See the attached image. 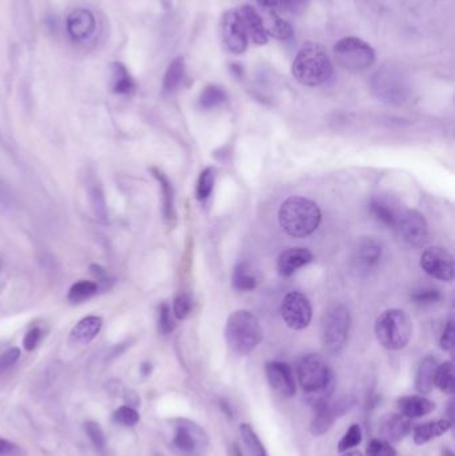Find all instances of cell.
<instances>
[{
  "label": "cell",
  "mask_w": 455,
  "mask_h": 456,
  "mask_svg": "<svg viewBox=\"0 0 455 456\" xmlns=\"http://www.w3.org/2000/svg\"><path fill=\"white\" fill-rule=\"evenodd\" d=\"M18 451V445H13L10 440L0 438V456H11Z\"/></svg>",
  "instance_id": "obj_48"
},
{
  "label": "cell",
  "mask_w": 455,
  "mask_h": 456,
  "mask_svg": "<svg viewBox=\"0 0 455 456\" xmlns=\"http://www.w3.org/2000/svg\"><path fill=\"white\" fill-rule=\"evenodd\" d=\"M84 431L87 433L88 439L91 440L93 447L98 451H105V436L102 427L95 423V421H87L84 424Z\"/></svg>",
  "instance_id": "obj_39"
},
{
  "label": "cell",
  "mask_w": 455,
  "mask_h": 456,
  "mask_svg": "<svg viewBox=\"0 0 455 456\" xmlns=\"http://www.w3.org/2000/svg\"><path fill=\"white\" fill-rule=\"evenodd\" d=\"M376 339L387 350L398 351L409 344L413 323L409 315L398 308L387 310L375 322Z\"/></svg>",
  "instance_id": "obj_5"
},
{
  "label": "cell",
  "mask_w": 455,
  "mask_h": 456,
  "mask_svg": "<svg viewBox=\"0 0 455 456\" xmlns=\"http://www.w3.org/2000/svg\"><path fill=\"white\" fill-rule=\"evenodd\" d=\"M221 35L223 46L229 52L239 55L247 49L248 36L239 12L235 10L224 12L221 22Z\"/></svg>",
  "instance_id": "obj_13"
},
{
  "label": "cell",
  "mask_w": 455,
  "mask_h": 456,
  "mask_svg": "<svg viewBox=\"0 0 455 456\" xmlns=\"http://www.w3.org/2000/svg\"><path fill=\"white\" fill-rule=\"evenodd\" d=\"M278 219L286 234L292 238H306L319 227L322 214L313 200L292 197L280 206Z\"/></svg>",
  "instance_id": "obj_1"
},
{
  "label": "cell",
  "mask_w": 455,
  "mask_h": 456,
  "mask_svg": "<svg viewBox=\"0 0 455 456\" xmlns=\"http://www.w3.org/2000/svg\"><path fill=\"white\" fill-rule=\"evenodd\" d=\"M229 456H243V454H242V451H241L239 445H236V443H234V445L230 447Z\"/></svg>",
  "instance_id": "obj_50"
},
{
  "label": "cell",
  "mask_w": 455,
  "mask_h": 456,
  "mask_svg": "<svg viewBox=\"0 0 455 456\" xmlns=\"http://www.w3.org/2000/svg\"><path fill=\"white\" fill-rule=\"evenodd\" d=\"M266 376L269 385L282 398H292L296 392L295 378L292 367L283 362H269L266 364Z\"/></svg>",
  "instance_id": "obj_16"
},
{
  "label": "cell",
  "mask_w": 455,
  "mask_h": 456,
  "mask_svg": "<svg viewBox=\"0 0 455 456\" xmlns=\"http://www.w3.org/2000/svg\"><path fill=\"white\" fill-rule=\"evenodd\" d=\"M233 284L238 291H253L257 287V278L246 263H239L234 269Z\"/></svg>",
  "instance_id": "obj_34"
},
{
  "label": "cell",
  "mask_w": 455,
  "mask_h": 456,
  "mask_svg": "<svg viewBox=\"0 0 455 456\" xmlns=\"http://www.w3.org/2000/svg\"><path fill=\"white\" fill-rule=\"evenodd\" d=\"M42 329L40 328H31L25 335L23 339V349L25 351L31 352L35 350L38 344L40 343L42 339Z\"/></svg>",
  "instance_id": "obj_45"
},
{
  "label": "cell",
  "mask_w": 455,
  "mask_h": 456,
  "mask_svg": "<svg viewBox=\"0 0 455 456\" xmlns=\"http://www.w3.org/2000/svg\"><path fill=\"white\" fill-rule=\"evenodd\" d=\"M158 329L162 335H168L175 329V320L173 317V312H171V308L168 307V304L163 303L159 308Z\"/></svg>",
  "instance_id": "obj_40"
},
{
  "label": "cell",
  "mask_w": 455,
  "mask_h": 456,
  "mask_svg": "<svg viewBox=\"0 0 455 456\" xmlns=\"http://www.w3.org/2000/svg\"><path fill=\"white\" fill-rule=\"evenodd\" d=\"M334 58L339 66L351 72L367 70L375 62L374 48L358 37L340 39L334 47Z\"/></svg>",
  "instance_id": "obj_7"
},
{
  "label": "cell",
  "mask_w": 455,
  "mask_h": 456,
  "mask_svg": "<svg viewBox=\"0 0 455 456\" xmlns=\"http://www.w3.org/2000/svg\"><path fill=\"white\" fill-rule=\"evenodd\" d=\"M226 93L223 91V88L215 86V84H210L207 86L203 93L200 94L199 98V105L205 110H211L214 107L222 105L226 100Z\"/></svg>",
  "instance_id": "obj_35"
},
{
  "label": "cell",
  "mask_w": 455,
  "mask_h": 456,
  "mask_svg": "<svg viewBox=\"0 0 455 456\" xmlns=\"http://www.w3.org/2000/svg\"><path fill=\"white\" fill-rule=\"evenodd\" d=\"M103 326V320L99 316H86L71 331V340L76 344H88L93 341Z\"/></svg>",
  "instance_id": "obj_23"
},
{
  "label": "cell",
  "mask_w": 455,
  "mask_h": 456,
  "mask_svg": "<svg viewBox=\"0 0 455 456\" xmlns=\"http://www.w3.org/2000/svg\"><path fill=\"white\" fill-rule=\"evenodd\" d=\"M185 72H186V63L182 57L174 59L170 63L163 78V91L166 94L175 93L185 78Z\"/></svg>",
  "instance_id": "obj_29"
},
{
  "label": "cell",
  "mask_w": 455,
  "mask_h": 456,
  "mask_svg": "<svg viewBox=\"0 0 455 456\" xmlns=\"http://www.w3.org/2000/svg\"><path fill=\"white\" fill-rule=\"evenodd\" d=\"M403 210L402 204L390 195H378L370 201V211L374 218L388 227H396Z\"/></svg>",
  "instance_id": "obj_17"
},
{
  "label": "cell",
  "mask_w": 455,
  "mask_h": 456,
  "mask_svg": "<svg viewBox=\"0 0 455 456\" xmlns=\"http://www.w3.org/2000/svg\"><path fill=\"white\" fill-rule=\"evenodd\" d=\"M442 456H454V452L450 448H444L442 450Z\"/></svg>",
  "instance_id": "obj_53"
},
{
  "label": "cell",
  "mask_w": 455,
  "mask_h": 456,
  "mask_svg": "<svg viewBox=\"0 0 455 456\" xmlns=\"http://www.w3.org/2000/svg\"><path fill=\"white\" fill-rule=\"evenodd\" d=\"M381 257H382V245L374 238L362 239L358 243L354 254L355 269L361 272H369L379 263Z\"/></svg>",
  "instance_id": "obj_18"
},
{
  "label": "cell",
  "mask_w": 455,
  "mask_h": 456,
  "mask_svg": "<svg viewBox=\"0 0 455 456\" xmlns=\"http://www.w3.org/2000/svg\"><path fill=\"white\" fill-rule=\"evenodd\" d=\"M21 358V350L13 347L0 355V375L7 373Z\"/></svg>",
  "instance_id": "obj_43"
},
{
  "label": "cell",
  "mask_w": 455,
  "mask_h": 456,
  "mask_svg": "<svg viewBox=\"0 0 455 456\" xmlns=\"http://www.w3.org/2000/svg\"><path fill=\"white\" fill-rule=\"evenodd\" d=\"M342 456H363L362 452L361 451H357V450H354V451H346V454L345 455Z\"/></svg>",
  "instance_id": "obj_52"
},
{
  "label": "cell",
  "mask_w": 455,
  "mask_h": 456,
  "mask_svg": "<svg viewBox=\"0 0 455 456\" xmlns=\"http://www.w3.org/2000/svg\"><path fill=\"white\" fill-rule=\"evenodd\" d=\"M191 305H192L191 299L187 296L186 293L176 295L175 299H174V305H173L175 317L180 319V320L186 319L188 314L191 312Z\"/></svg>",
  "instance_id": "obj_42"
},
{
  "label": "cell",
  "mask_w": 455,
  "mask_h": 456,
  "mask_svg": "<svg viewBox=\"0 0 455 456\" xmlns=\"http://www.w3.org/2000/svg\"><path fill=\"white\" fill-rule=\"evenodd\" d=\"M152 175L158 180L162 189V198H163V214L167 222L175 221V207H174V187L168 177L164 175L163 173L158 168H151Z\"/></svg>",
  "instance_id": "obj_28"
},
{
  "label": "cell",
  "mask_w": 455,
  "mask_h": 456,
  "mask_svg": "<svg viewBox=\"0 0 455 456\" xmlns=\"http://www.w3.org/2000/svg\"><path fill=\"white\" fill-rule=\"evenodd\" d=\"M398 409L401 414L409 419H418L432 414L437 409L435 402L430 399L425 398L423 395H411L403 397L398 400Z\"/></svg>",
  "instance_id": "obj_22"
},
{
  "label": "cell",
  "mask_w": 455,
  "mask_h": 456,
  "mask_svg": "<svg viewBox=\"0 0 455 456\" xmlns=\"http://www.w3.org/2000/svg\"><path fill=\"white\" fill-rule=\"evenodd\" d=\"M282 317L284 323L292 329H304L307 327L313 317V310L309 299L304 293L292 291L283 298Z\"/></svg>",
  "instance_id": "obj_12"
},
{
  "label": "cell",
  "mask_w": 455,
  "mask_h": 456,
  "mask_svg": "<svg viewBox=\"0 0 455 456\" xmlns=\"http://www.w3.org/2000/svg\"><path fill=\"white\" fill-rule=\"evenodd\" d=\"M224 337L230 350L243 356L257 349L263 339V331L255 315L247 310H238L229 316Z\"/></svg>",
  "instance_id": "obj_4"
},
{
  "label": "cell",
  "mask_w": 455,
  "mask_h": 456,
  "mask_svg": "<svg viewBox=\"0 0 455 456\" xmlns=\"http://www.w3.org/2000/svg\"><path fill=\"white\" fill-rule=\"evenodd\" d=\"M66 30L71 40L84 43L93 37L96 31L95 15L87 8H75L67 15Z\"/></svg>",
  "instance_id": "obj_15"
},
{
  "label": "cell",
  "mask_w": 455,
  "mask_h": 456,
  "mask_svg": "<svg viewBox=\"0 0 455 456\" xmlns=\"http://www.w3.org/2000/svg\"><path fill=\"white\" fill-rule=\"evenodd\" d=\"M262 10L277 11L280 8H294L292 0H258Z\"/></svg>",
  "instance_id": "obj_47"
},
{
  "label": "cell",
  "mask_w": 455,
  "mask_h": 456,
  "mask_svg": "<svg viewBox=\"0 0 455 456\" xmlns=\"http://www.w3.org/2000/svg\"><path fill=\"white\" fill-rule=\"evenodd\" d=\"M99 291V286L95 281H79L69 291V302L74 304L83 303L90 300Z\"/></svg>",
  "instance_id": "obj_33"
},
{
  "label": "cell",
  "mask_w": 455,
  "mask_h": 456,
  "mask_svg": "<svg viewBox=\"0 0 455 456\" xmlns=\"http://www.w3.org/2000/svg\"><path fill=\"white\" fill-rule=\"evenodd\" d=\"M210 438L207 433L194 421L178 419L173 445L178 451L186 455H200L209 447Z\"/></svg>",
  "instance_id": "obj_8"
},
{
  "label": "cell",
  "mask_w": 455,
  "mask_h": 456,
  "mask_svg": "<svg viewBox=\"0 0 455 456\" xmlns=\"http://www.w3.org/2000/svg\"><path fill=\"white\" fill-rule=\"evenodd\" d=\"M313 260V254L307 248H289L278 257L277 269L282 276H292L299 269L307 266Z\"/></svg>",
  "instance_id": "obj_20"
},
{
  "label": "cell",
  "mask_w": 455,
  "mask_h": 456,
  "mask_svg": "<svg viewBox=\"0 0 455 456\" xmlns=\"http://www.w3.org/2000/svg\"><path fill=\"white\" fill-rule=\"evenodd\" d=\"M420 267L438 281H451L454 279V259L442 247H429L420 257Z\"/></svg>",
  "instance_id": "obj_10"
},
{
  "label": "cell",
  "mask_w": 455,
  "mask_h": 456,
  "mask_svg": "<svg viewBox=\"0 0 455 456\" xmlns=\"http://www.w3.org/2000/svg\"><path fill=\"white\" fill-rule=\"evenodd\" d=\"M453 423L447 419H441V421H427L420 424L414 428V442L415 445H423L429 443L432 439L442 436L444 433H447L451 428Z\"/></svg>",
  "instance_id": "obj_25"
},
{
  "label": "cell",
  "mask_w": 455,
  "mask_h": 456,
  "mask_svg": "<svg viewBox=\"0 0 455 456\" xmlns=\"http://www.w3.org/2000/svg\"><path fill=\"white\" fill-rule=\"evenodd\" d=\"M292 1H294V8H295V7L301 6V4L304 3V0H292Z\"/></svg>",
  "instance_id": "obj_54"
},
{
  "label": "cell",
  "mask_w": 455,
  "mask_h": 456,
  "mask_svg": "<svg viewBox=\"0 0 455 456\" xmlns=\"http://www.w3.org/2000/svg\"><path fill=\"white\" fill-rule=\"evenodd\" d=\"M413 430L411 421L402 414H387L381 421L379 433L388 443H397L405 439Z\"/></svg>",
  "instance_id": "obj_19"
},
{
  "label": "cell",
  "mask_w": 455,
  "mask_h": 456,
  "mask_svg": "<svg viewBox=\"0 0 455 456\" xmlns=\"http://www.w3.org/2000/svg\"><path fill=\"white\" fill-rule=\"evenodd\" d=\"M366 456H397V451L384 439H374L366 450Z\"/></svg>",
  "instance_id": "obj_41"
},
{
  "label": "cell",
  "mask_w": 455,
  "mask_h": 456,
  "mask_svg": "<svg viewBox=\"0 0 455 456\" xmlns=\"http://www.w3.org/2000/svg\"><path fill=\"white\" fill-rule=\"evenodd\" d=\"M413 300L415 303L418 304H432L439 302L442 299L441 296V293L435 288H425V290H420L418 293H414L413 296Z\"/></svg>",
  "instance_id": "obj_44"
},
{
  "label": "cell",
  "mask_w": 455,
  "mask_h": 456,
  "mask_svg": "<svg viewBox=\"0 0 455 456\" xmlns=\"http://www.w3.org/2000/svg\"><path fill=\"white\" fill-rule=\"evenodd\" d=\"M239 433H241V436L243 439V443L247 447L250 455L269 456L267 455V451H266L265 445L262 443V440L259 439L258 433H255V430L253 428L251 424H248V423L241 424Z\"/></svg>",
  "instance_id": "obj_32"
},
{
  "label": "cell",
  "mask_w": 455,
  "mask_h": 456,
  "mask_svg": "<svg viewBox=\"0 0 455 456\" xmlns=\"http://www.w3.org/2000/svg\"><path fill=\"white\" fill-rule=\"evenodd\" d=\"M87 191H88V199H90V204H91L95 216L100 221H105L107 206H105V194H103L100 183L95 177H91L88 180Z\"/></svg>",
  "instance_id": "obj_31"
},
{
  "label": "cell",
  "mask_w": 455,
  "mask_h": 456,
  "mask_svg": "<svg viewBox=\"0 0 455 456\" xmlns=\"http://www.w3.org/2000/svg\"><path fill=\"white\" fill-rule=\"evenodd\" d=\"M292 75L307 87L326 83L333 75V64L326 49L316 43H307L294 59Z\"/></svg>",
  "instance_id": "obj_3"
},
{
  "label": "cell",
  "mask_w": 455,
  "mask_h": 456,
  "mask_svg": "<svg viewBox=\"0 0 455 456\" xmlns=\"http://www.w3.org/2000/svg\"><path fill=\"white\" fill-rule=\"evenodd\" d=\"M298 380L309 395V403L316 404L331 398L334 376L326 359L318 353L306 355L298 364Z\"/></svg>",
  "instance_id": "obj_2"
},
{
  "label": "cell",
  "mask_w": 455,
  "mask_h": 456,
  "mask_svg": "<svg viewBox=\"0 0 455 456\" xmlns=\"http://www.w3.org/2000/svg\"><path fill=\"white\" fill-rule=\"evenodd\" d=\"M140 371H142V374L146 375V376H147V375L151 374V364H150V363L149 362L143 363V364H142V367H140Z\"/></svg>",
  "instance_id": "obj_51"
},
{
  "label": "cell",
  "mask_w": 455,
  "mask_h": 456,
  "mask_svg": "<svg viewBox=\"0 0 455 456\" xmlns=\"http://www.w3.org/2000/svg\"><path fill=\"white\" fill-rule=\"evenodd\" d=\"M438 367V362L434 356L425 358L420 364L415 378V388L422 395L430 394L434 388V375Z\"/></svg>",
  "instance_id": "obj_27"
},
{
  "label": "cell",
  "mask_w": 455,
  "mask_h": 456,
  "mask_svg": "<svg viewBox=\"0 0 455 456\" xmlns=\"http://www.w3.org/2000/svg\"><path fill=\"white\" fill-rule=\"evenodd\" d=\"M262 18V22H263V25H265V31L267 36H272L275 39H280V40H289L292 39V27L290 25V23H287L286 21H283L278 15V12L272 11V10H263V16Z\"/></svg>",
  "instance_id": "obj_26"
},
{
  "label": "cell",
  "mask_w": 455,
  "mask_h": 456,
  "mask_svg": "<svg viewBox=\"0 0 455 456\" xmlns=\"http://www.w3.org/2000/svg\"><path fill=\"white\" fill-rule=\"evenodd\" d=\"M434 386L438 387L444 394L453 395L455 391L454 364L444 362L437 367L434 375Z\"/></svg>",
  "instance_id": "obj_30"
},
{
  "label": "cell",
  "mask_w": 455,
  "mask_h": 456,
  "mask_svg": "<svg viewBox=\"0 0 455 456\" xmlns=\"http://www.w3.org/2000/svg\"><path fill=\"white\" fill-rule=\"evenodd\" d=\"M362 442V428L359 424H351L350 428L343 435L338 443L339 452H346L351 448L361 445Z\"/></svg>",
  "instance_id": "obj_37"
},
{
  "label": "cell",
  "mask_w": 455,
  "mask_h": 456,
  "mask_svg": "<svg viewBox=\"0 0 455 456\" xmlns=\"http://www.w3.org/2000/svg\"><path fill=\"white\" fill-rule=\"evenodd\" d=\"M238 12H239L241 19L245 25L247 36H250L251 40L258 46L266 45L269 36L265 31V25H263L259 12L255 8H253L251 6H242Z\"/></svg>",
  "instance_id": "obj_21"
},
{
  "label": "cell",
  "mask_w": 455,
  "mask_h": 456,
  "mask_svg": "<svg viewBox=\"0 0 455 456\" xmlns=\"http://www.w3.org/2000/svg\"><path fill=\"white\" fill-rule=\"evenodd\" d=\"M113 419L117 424L125 427H134L139 423V412L131 406H122L114 412Z\"/></svg>",
  "instance_id": "obj_38"
},
{
  "label": "cell",
  "mask_w": 455,
  "mask_h": 456,
  "mask_svg": "<svg viewBox=\"0 0 455 456\" xmlns=\"http://www.w3.org/2000/svg\"><path fill=\"white\" fill-rule=\"evenodd\" d=\"M374 93L390 103H402L406 98L405 83L394 71L379 70L373 79Z\"/></svg>",
  "instance_id": "obj_14"
},
{
  "label": "cell",
  "mask_w": 455,
  "mask_h": 456,
  "mask_svg": "<svg viewBox=\"0 0 455 456\" xmlns=\"http://www.w3.org/2000/svg\"><path fill=\"white\" fill-rule=\"evenodd\" d=\"M111 90L117 95H132L137 90V83L123 63L114 62L111 64Z\"/></svg>",
  "instance_id": "obj_24"
},
{
  "label": "cell",
  "mask_w": 455,
  "mask_h": 456,
  "mask_svg": "<svg viewBox=\"0 0 455 456\" xmlns=\"http://www.w3.org/2000/svg\"><path fill=\"white\" fill-rule=\"evenodd\" d=\"M91 272H93V276L100 283L107 281V272L100 266H91Z\"/></svg>",
  "instance_id": "obj_49"
},
{
  "label": "cell",
  "mask_w": 455,
  "mask_h": 456,
  "mask_svg": "<svg viewBox=\"0 0 455 456\" xmlns=\"http://www.w3.org/2000/svg\"><path fill=\"white\" fill-rule=\"evenodd\" d=\"M399 238L411 247H422L429 236V228L425 216L415 210H403L394 227Z\"/></svg>",
  "instance_id": "obj_11"
},
{
  "label": "cell",
  "mask_w": 455,
  "mask_h": 456,
  "mask_svg": "<svg viewBox=\"0 0 455 456\" xmlns=\"http://www.w3.org/2000/svg\"><path fill=\"white\" fill-rule=\"evenodd\" d=\"M350 311L343 304L327 307L321 320L322 344L328 353L337 355L343 350L350 331Z\"/></svg>",
  "instance_id": "obj_6"
},
{
  "label": "cell",
  "mask_w": 455,
  "mask_h": 456,
  "mask_svg": "<svg viewBox=\"0 0 455 456\" xmlns=\"http://www.w3.org/2000/svg\"><path fill=\"white\" fill-rule=\"evenodd\" d=\"M357 399L354 397H342L335 402L327 400L326 403L316 407V416L310 424V433L314 436H322L331 430L337 419L345 416L355 407Z\"/></svg>",
  "instance_id": "obj_9"
},
{
  "label": "cell",
  "mask_w": 455,
  "mask_h": 456,
  "mask_svg": "<svg viewBox=\"0 0 455 456\" xmlns=\"http://www.w3.org/2000/svg\"><path fill=\"white\" fill-rule=\"evenodd\" d=\"M454 320H449L441 338V347L444 351H451L454 349Z\"/></svg>",
  "instance_id": "obj_46"
},
{
  "label": "cell",
  "mask_w": 455,
  "mask_h": 456,
  "mask_svg": "<svg viewBox=\"0 0 455 456\" xmlns=\"http://www.w3.org/2000/svg\"><path fill=\"white\" fill-rule=\"evenodd\" d=\"M215 185V171L214 168H206L200 173L197 183V198L206 200L211 195Z\"/></svg>",
  "instance_id": "obj_36"
}]
</instances>
